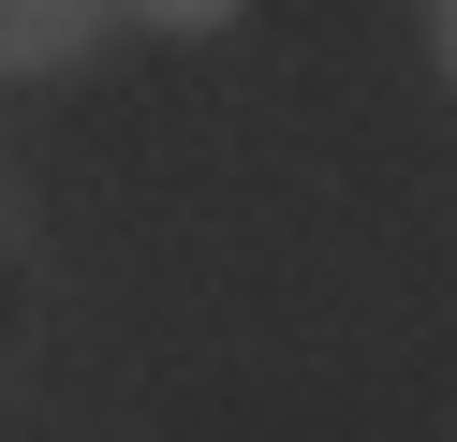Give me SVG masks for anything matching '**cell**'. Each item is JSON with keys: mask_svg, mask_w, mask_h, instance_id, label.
Returning a JSON list of instances; mask_svg holds the SVG:
<instances>
[{"mask_svg": "<svg viewBox=\"0 0 457 442\" xmlns=\"http://www.w3.org/2000/svg\"><path fill=\"white\" fill-rule=\"evenodd\" d=\"M119 29V0H0V74H74Z\"/></svg>", "mask_w": 457, "mask_h": 442, "instance_id": "6da1fadb", "label": "cell"}, {"mask_svg": "<svg viewBox=\"0 0 457 442\" xmlns=\"http://www.w3.org/2000/svg\"><path fill=\"white\" fill-rule=\"evenodd\" d=\"M119 15H148V29H221V15H251V0H119Z\"/></svg>", "mask_w": 457, "mask_h": 442, "instance_id": "7a4b0ae2", "label": "cell"}, {"mask_svg": "<svg viewBox=\"0 0 457 442\" xmlns=\"http://www.w3.org/2000/svg\"><path fill=\"white\" fill-rule=\"evenodd\" d=\"M428 45H443V74H457V0H428Z\"/></svg>", "mask_w": 457, "mask_h": 442, "instance_id": "3957f363", "label": "cell"}]
</instances>
